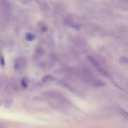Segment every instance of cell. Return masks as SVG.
I'll return each instance as SVG.
<instances>
[{
    "label": "cell",
    "instance_id": "cell-1",
    "mask_svg": "<svg viewBox=\"0 0 128 128\" xmlns=\"http://www.w3.org/2000/svg\"><path fill=\"white\" fill-rule=\"evenodd\" d=\"M57 79L55 77L50 75H47L44 76L42 79L43 82H47L48 81H55Z\"/></svg>",
    "mask_w": 128,
    "mask_h": 128
},
{
    "label": "cell",
    "instance_id": "cell-2",
    "mask_svg": "<svg viewBox=\"0 0 128 128\" xmlns=\"http://www.w3.org/2000/svg\"><path fill=\"white\" fill-rule=\"evenodd\" d=\"M58 84L60 86H62L64 87L67 89L71 91H73L74 89L72 87L69 85L67 83L63 81H59L58 82Z\"/></svg>",
    "mask_w": 128,
    "mask_h": 128
},
{
    "label": "cell",
    "instance_id": "cell-3",
    "mask_svg": "<svg viewBox=\"0 0 128 128\" xmlns=\"http://www.w3.org/2000/svg\"><path fill=\"white\" fill-rule=\"evenodd\" d=\"M29 84V79L27 77H24L22 80L21 84L23 87L25 89L27 88Z\"/></svg>",
    "mask_w": 128,
    "mask_h": 128
},
{
    "label": "cell",
    "instance_id": "cell-4",
    "mask_svg": "<svg viewBox=\"0 0 128 128\" xmlns=\"http://www.w3.org/2000/svg\"><path fill=\"white\" fill-rule=\"evenodd\" d=\"M35 36L32 33H28L25 35V38L28 41H32L35 39Z\"/></svg>",
    "mask_w": 128,
    "mask_h": 128
},
{
    "label": "cell",
    "instance_id": "cell-5",
    "mask_svg": "<svg viewBox=\"0 0 128 128\" xmlns=\"http://www.w3.org/2000/svg\"><path fill=\"white\" fill-rule=\"evenodd\" d=\"M88 59L91 63L97 69L99 67L98 64L97 63L93 57L91 56H89Z\"/></svg>",
    "mask_w": 128,
    "mask_h": 128
},
{
    "label": "cell",
    "instance_id": "cell-6",
    "mask_svg": "<svg viewBox=\"0 0 128 128\" xmlns=\"http://www.w3.org/2000/svg\"><path fill=\"white\" fill-rule=\"evenodd\" d=\"M110 80L112 84L114 86L118 88L121 90H124V89L122 88L112 78Z\"/></svg>",
    "mask_w": 128,
    "mask_h": 128
},
{
    "label": "cell",
    "instance_id": "cell-7",
    "mask_svg": "<svg viewBox=\"0 0 128 128\" xmlns=\"http://www.w3.org/2000/svg\"><path fill=\"white\" fill-rule=\"evenodd\" d=\"M94 85L97 87H103L105 86L106 84L103 81H97L95 82Z\"/></svg>",
    "mask_w": 128,
    "mask_h": 128
},
{
    "label": "cell",
    "instance_id": "cell-8",
    "mask_svg": "<svg viewBox=\"0 0 128 128\" xmlns=\"http://www.w3.org/2000/svg\"><path fill=\"white\" fill-rule=\"evenodd\" d=\"M120 112L123 116L126 118L128 119V112L123 108H121L120 109Z\"/></svg>",
    "mask_w": 128,
    "mask_h": 128
},
{
    "label": "cell",
    "instance_id": "cell-9",
    "mask_svg": "<svg viewBox=\"0 0 128 128\" xmlns=\"http://www.w3.org/2000/svg\"><path fill=\"white\" fill-rule=\"evenodd\" d=\"M120 63L121 64H128V59L122 56L120 57L119 60Z\"/></svg>",
    "mask_w": 128,
    "mask_h": 128
},
{
    "label": "cell",
    "instance_id": "cell-10",
    "mask_svg": "<svg viewBox=\"0 0 128 128\" xmlns=\"http://www.w3.org/2000/svg\"><path fill=\"white\" fill-rule=\"evenodd\" d=\"M48 28L46 26H43L41 29V31L43 33L47 32L48 31Z\"/></svg>",
    "mask_w": 128,
    "mask_h": 128
},
{
    "label": "cell",
    "instance_id": "cell-11",
    "mask_svg": "<svg viewBox=\"0 0 128 128\" xmlns=\"http://www.w3.org/2000/svg\"><path fill=\"white\" fill-rule=\"evenodd\" d=\"M1 64L2 66H3L5 64V61L3 56V55H1Z\"/></svg>",
    "mask_w": 128,
    "mask_h": 128
}]
</instances>
